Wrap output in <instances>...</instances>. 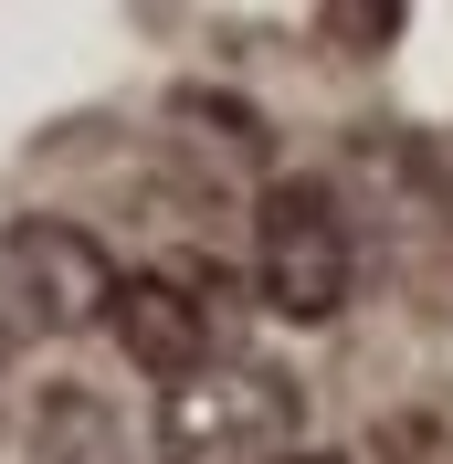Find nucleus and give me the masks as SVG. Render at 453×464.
Listing matches in <instances>:
<instances>
[{
	"instance_id": "obj_6",
	"label": "nucleus",
	"mask_w": 453,
	"mask_h": 464,
	"mask_svg": "<svg viewBox=\"0 0 453 464\" xmlns=\"http://www.w3.org/2000/svg\"><path fill=\"white\" fill-rule=\"evenodd\" d=\"M284 464H348V454H338V443H295Z\"/></svg>"
},
{
	"instance_id": "obj_5",
	"label": "nucleus",
	"mask_w": 453,
	"mask_h": 464,
	"mask_svg": "<svg viewBox=\"0 0 453 464\" xmlns=\"http://www.w3.org/2000/svg\"><path fill=\"white\" fill-rule=\"evenodd\" d=\"M32 443H43V464H148V443L127 433V411H116L106 391H85V380L43 391V411H32Z\"/></svg>"
},
{
	"instance_id": "obj_1",
	"label": "nucleus",
	"mask_w": 453,
	"mask_h": 464,
	"mask_svg": "<svg viewBox=\"0 0 453 464\" xmlns=\"http://www.w3.org/2000/svg\"><path fill=\"white\" fill-rule=\"evenodd\" d=\"M295 422L306 401L275 359H211L159 391V464H284Z\"/></svg>"
},
{
	"instance_id": "obj_4",
	"label": "nucleus",
	"mask_w": 453,
	"mask_h": 464,
	"mask_svg": "<svg viewBox=\"0 0 453 464\" xmlns=\"http://www.w3.org/2000/svg\"><path fill=\"white\" fill-rule=\"evenodd\" d=\"M106 327H116V348H127V359H138L159 391L222 359V306H211L190 275H127V285H116V317H106Z\"/></svg>"
},
{
	"instance_id": "obj_2",
	"label": "nucleus",
	"mask_w": 453,
	"mask_h": 464,
	"mask_svg": "<svg viewBox=\"0 0 453 464\" xmlns=\"http://www.w3.org/2000/svg\"><path fill=\"white\" fill-rule=\"evenodd\" d=\"M359 285V243H348V211L316 190V179H264L254 201V295L295 327H327Z\"/></svg>"
},
{
	"instance_id": "obj_3",
	"label": "nucleus",
	"mask_w": 453,
	"mask_h": 464,
	"mask_svg": "<svg viewBox=\"0 0 453 464\" xmlns=\"http://www.w3.org/2000/svg\"><path fill=\"white\" fill-rule=\"evenodd\" d=\"M0 285L22 295L32 327H95L116 317V254L95 243L85 222H53V211H22V222L0 232Z\"/></svg>"
}]
</instances>
